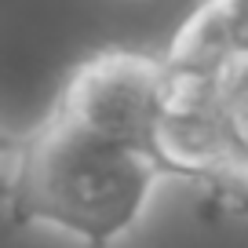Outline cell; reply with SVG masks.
<instances>
[{"instance_id":"6da1fadb","label":"cell","mask_w":248,"mask_h":248,"mask_svg":"<svg viewBox=\"0 0 248 248\" xmlns=\"http://www.w3.org/2000/svg\"><path fill=\"white\" fill-rule=\"evenodd\" d=\"M157 179H175V171L51 109L15 157L8 223H51L77 233L88 248H109L139 219Z\"/></svg>"},{"instance_id":"7a4b0ae2","label":"cell","mask_w":248,"mask_h":248,"mask_svg":"<svg viewBox=\"0 0 248 248\" xmlns=\"http://www.w3.org/2000/svg\"><path fill=\"white\" fill-rule=\"evenodd\" d=\"M171 95L168 59L128 47H106L73 66L51 109L77 121L88 132L128 142L142 154L164 161L175 179H186L183 168L164 150V117Z\"/></svg>"},{"instance_id":"3957f363","label":"cell","mask_w":248,"mask_h":248,"mask_svg":"<svg viewBox=\"0 0 248 248\" xmlns=\"http://www.w3.org/2000/svg\"><path fill=\"white\" fill-rule=\"evenodd\" d=\"M18 150H22V139L11 135L8 128H0V161H4V157H18Z\"/></svg>"}]
</instances>
